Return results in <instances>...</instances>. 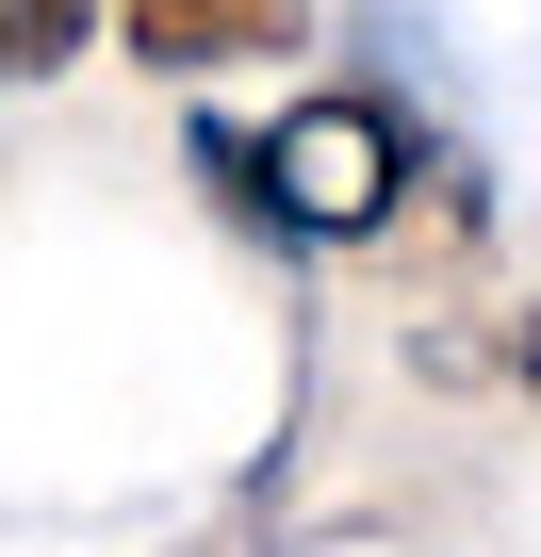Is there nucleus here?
Returning <instances> with one entry per match:
<instances>
[{
	"mask_svg": "<svg viewBox=\"0 0 541 557\" xmlns=\"http://www.w3.org/2000/svg\"><path fill=\"white\" fill-rule=\"evenodd\" d=\"M246 148H262V213L312 230V246L378 230V213H394V181H410V148H394V115H378V99H296L280 132H246Z\"/></svg>",
	"mask_w": 541,
	"mask_h": 557,
	"instance_id": "nucleus-1",
	"label": "nucleus"
},
{
	"mask_svg": "<svg viewBox=\"0 0 541 557\" xmlns=\"http://www.w3.org/2000/svg\"><path fill=\"white\" fill-rule=\"evenodd\" d=\"M115 34L164 66V83H213V66H280L312 34V0H115Z\"/></svg>",
	"mask_w": 541,
	"mask_h": 557,
	"instance_id": "nucleus-2",
	"label": "nucleus"
},
{
	"mask_svg": "<svg viewBox=\"0 0 541 557\" xmlns=\"http://www.w3.org/2000/svg\"><path fill=\"white\" fill-rule=\"evenodd\" d=\"M83 17H99V0H0V50H17V66H66Z\"/></svg>",
	"mask_w": 541,
	"mask_h": 557,
	"instance_id": "nucleus-3",
	"label": "nucleus"
},
{
	"mask_svg": "<svg viewBox=\"0 0 541 557\" xmlns=\"http://www.w3.org/2000/svg\"><path fill=\"white\" fill-rule=\"evenodd\" d=\"M525 377H541V345H525Z\"/></svg>",
	"mask_w": 541,
	"mask_h": 557,
	"instance_id": "nucleus-4",
	"label": "nucleus"
}]
</instances>
